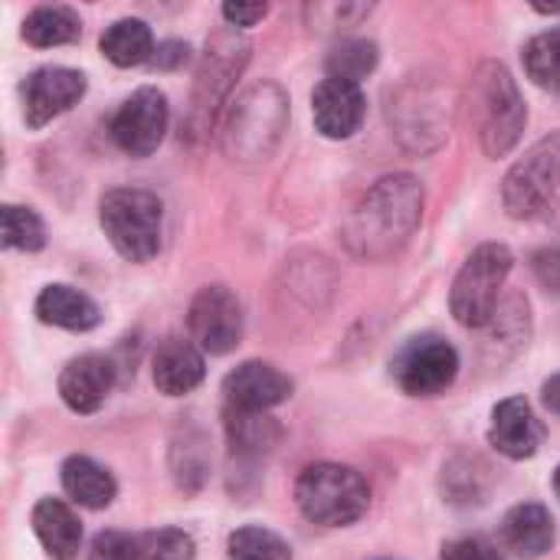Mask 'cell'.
I'll list each match as a JSON object with an SVG mask.
<instances>
[{
	"label": "cell",
	"instance_id": "obj_1",
	"mask_svg": "<svg viewBox=\"0 0 560 560\" xmlns=\"http://www.w3.org/2000/svg\"><path fill=\"white\" fill-rule=\"evenodd\" d=\"M423 220V184L410 174L381 177L348 213L341 240L361 262L397 256Z\"/></svg>",
	"mask_w": 560,
	"mask_h": 560
},
{
	"label": "cell",
	"instance_id": "obj_28",
	"mask_svg": "<svg viewBox=\"0 0 560 560\" xmlns=\"http://www.w3.org/2000/svg\"><path fill=\"white\" fill-rule=\"evenodd\" d=\"M0 230H3V246L20 249V253H39L46 246V226L43 220L16 203H7L0 210Z\"/></svg>",
	"mask_w": 560,
	"mask_h": 560
},
{
	"label": "cell",
	"instance_id": "obj_13",
	"mask_svg": "<svg viewBox=\"0 0 560 560\" xmlns=\"http://www.w3.org/2000/svg\"><path fill=\"white\" fill-rule=\"evenodd\" d=\"M223 397L230 410H256L269 413L272 407L285 404L292 397V377L282 374L276 364L266 361H246L223 381Z\"/></svg>",
	"mask_w": 560,
	"mask_h": 560
},
{
	"label": "cell",
	"instance_id": "obj_27",
	"mask_svg": "<svg viewBox=\"0 0 560 560\" xmlns=\"http://www.w3.org/2000/svg\"><path fill=\"white\" fill-rule=\"evenodd\" d=\"M522 62H525V72L535 85L541 89H560V26L558 30H548V33H538L535 39H528L525 52H522Z\"/></svg>",
	"mask_w": 560,
	"mask_h": 560
},
{
	"label": "cell",
	"instance_id": "obj_20",
	"mask_svg": "<svg viewBox=\"0 0 560 560\" xmlns=\"http://www.w3.org/2000/svg\"><path fill=\"white\" fill-rule=\"evenodd\" d=\"M33 532L52 560H75L82 548V525L75 512L59 499H43L33 509Z\"/></svg>",
	"mask_w": 560,
	"mask_h": 560
},
{
	"label": "cell",
	"instance_id": "obj_38",
	"mask_svg": "<svg viewBox=\"0 0 560 560\" xmlns=\"http://www.w3.org/2000/svg\"><path fill=\"white\" fill-rule=\"evenodd\" d=\"M555 492H558V499H560V466L555 469Z\"/></svg>",
	"mask_w": 560,
	"mask_h": 560
},
{
	"label": "cell",
	"instance_id": "obj_33",
	"mask_svg": "<svg viewBox=\"0 0 560 560\" xmlns=\"http://www.w3.org/2000/svg\"><path fill=\"white\" fill-rule=\"evenodd\" d=\"M440 560H505L502 551L486 538H456L443 545Z\"/></svg>",
	"mask_w": 560,
	"mask_h": 560
},
{
	"label": "cell",
	"instance_id": "obj_4",
	"mask_svg": "<svg viewBox=\"0 0 560 560\" xmlns=\"http://www.w3.org/2000/svg\"><path fill=\"white\" fill-rule=\"evenodd\" d=\"M295 505L315 525L348 528L368 512L371 489L364 476L354 472L351 466L315 463V466H305L295 479Z\"/></svg>",
	"mask_w": 560,
	"mask_h": 560
},
{
	"label": "cell",
	"instance_id": "obj_17",
	"mask_svg": "<svg viewBox=\"0 0 560 560\" xmlns=\"http://www.w3.org/2000/svg\"><path fill=\"white\" fill-rule=\"evenodd\" d=\"M115 387V364L102 354L72 358L59 374V397L72 413H95Z\"/></svg>",
	"mask_w": 560,
	"mask_h": 560
},
{
	"label": "cell",
	"instance_id": "obj_14",
	"mask_svg": "<svg viewBox=\"0 0 560 560\" xmlns=\"http://www.w3.org/2000/svg\"><path fill=\"white\" fill-rule=\"evenodd\" d=\"M545 443V423L535 417L525 397H509L492 410L489 446L505 459H532Z\"/></svg>",
	"mask_w": 560,
	"mask_h": 560
},
{
	"label": "cell",
	"instance_id": "obj_36",
	"mask_svg": "<svg viewBox=\"0 0 560 560\" xmlns=\"http://www.w3.org/2000/svg\"><path fill=\"white\" fill-rule=\"evenodd\" d=\"M187 56H190V49H187V43H161L158 49H154V59H151V66L154 69H177V66H184L187 62Z\"/></svg>",
	"mask_w": 560,
	"mask_h": 560
},
{
	"label": "cell",
	"instance_id": "obj_26",
	"mask_svg": "<svg viewBox=\"0 0 560 560\" xmlns=\"http://www.w3.org/2000/svg\"><path fill=\"white\" fill-rule=\"evenodd\" d=\"M79 36H82V23H79L75 10H69V7H36L23 20V39L39 49L66 46V43H75Z\"/></svg>",
	"mask_w": 560,
	"mask_h": 560
},
{
	"label": "cell",
	"instance_id": "obj_10",
	"mask_svg": "<svg viewBox=\"0 0 560 560\" xmlns=\"http://www.w3.org/2000/svg\"><path fill=\"white\" fill-rule=\"evenodd\" d=\"M190 338L207 354H230L243 338V305L226 285H203L187 312Z\"/></svg>",
	"mask_w": 560,
	"mask_h": 560
},
{
	"label": "cell",
	"instance_id": "obj_21",
	"mask_svg": "<svg viewBox=\"0 0 560 560\" xmlns=\"http://www.w3.org/2000/svg\"><path fill=\"white\" fill-rule=\"evenodd\" d=\"M36 315L43 325L66 331H92L102 322L98 305L72 285H46L36 299Z\"/></svg>",
	"mask_w": 560,
	"mask_h": 560
},
{
	"label": "cell",
	"instance_id": "obj_7",
	"mask_svg": "<svg viewBox=\"0 0 560 560\" xmlns=\"http://www.w3.org/2000/svg\"><path fill=\"white\" fill-rule=\"evenodd\" d=\"M512 266H515L512 249L502 243H486L466 259L450 292V312L463 328H486L495 318L499 292Z\"/></svg>",
	"mask_w": 560,
	"mask_h": 560
},
{
	"label": "cell",
	"instance_id": "obj_23",
	"mask_svg": "<svg viewBox=\"0 0 560 560\" xmlns=\"http://www.w3.org/2000/svg\"><path fill=\"white\" fill-rule=\"evenodd\" d=\"M98 46H102V56H105L112 66H118V69L144 66V62L154 59V49H158V46H154L151 26H148L144 20H138V16L115 20V23L102 33Z\"/></svg>",
	"mask_w": 560,
	"mask_h": 560
},
{
	"label": "cell",
	"instance_id": "obj_2",
	"mask_svg": "<svg viewBox=\"0 0 560 560\" xmlns=\"http://www.w3.org/2000/svg\"><path fill=\"white\" fill-rule=\"evenodd\" d=\"M469 121H472V131L489 158H505L518 144V138L528 125L525 98H522L512 72L495 59L482 62L472 75Z\"/></svg>",
	"mask_w": 560,
	"mask_h": 560
},
{
	"label": "cell",
	"instance_id": "obj_30",
	"mask_svg": "<svg viewBox=\"0 0 560 560\" xmlns=\"http://www.w3.org/2000/svg\"><path fill=\"white\" fill-rule=\"evenodd\" d=\"M377 69V46L371 39H345L328 52V75L345 82H361Z\"/></svg>",
	"mask_w": 560,
	"mask_h": 560
},
{
	"label": "cell",
	"instance_id": "obj_29",
	"mask_svg": "<svg viewBox=\"0 0 560 560\" xmlns=\"http://www.w3.org/2000/svg\"><path fill=\"white\" fill-rule=\"evenodd\" d=\"M230 558L233 560H292V548L269 528L246 525L236 528L226 541Z\"/></svg>",
	"mask_w": 560,
	"mask_h": 560
},
{
	"label": "cell",
	"instance_id": "obj_25",
	"mask_svg": "<svg viewBox=\"0 0 560 560\" xmlns=\"http://www.w3.org/2000/svg\"><path fill=\"white\" fill-rule=\"evenodd\" d=\"M492 469L479 459V456H456L446 469H443V489L450 495L453 505H482L489 489H492Z\"/></svg>",
	"mask_w": 560,
	"mask_h": 560
},
{
	"label": "cell",
	"instance_id": "obj_9",
	"mask_svg": "<svg viewBox=\"0 0 560 560\" xmlns=\"http://www.w3.org/2000/svg\"><path fill=\"white\" fill-rule=\"evenodd\" d=\"M390 374L397 381V387L410 397H436L443 394L456 374H459V354L450 341L423 335V338H410L404 345V351L394 358Z\"/></svg>",
	"mask_w": 560,
	"mask_h": 560
},
{
	"label": "cell",
	"instance_id": "obj_32",
	"mask_svg": "<svg viewBox=\"0 0 560 560\" xmlns=\"http://www.w3.org/2000/svg\"><path fill=\"white\" fill-rule=\"evenodd\" d=\"M89 560H148L141 535H125V532H102L92 541Z\"/></svg>",
	"mask_w": 560,
	"mask_h": 560
},
{
	"label": "cell",
	"instance_id": "obj_6",
	"mask_svg": "<svg viewBox=\"0 0 560 560\" xmlns=\"http://www.w3.org/2000/svg\"><path fill=\"white\" fill-rule=\"evenodd\" d=\"M502 203L515 220H560V131L541 138L509 171Z\"/></svg>",
	"mask_w": 560,
	"mask_h": 560
},
{
	"label": "cell",
	"instance_id": "obj_22",
	"mask_svg": "<svg viewBox=\"0 0 560 560\" xmlns=\"http://www.w3.org/2000/svg\"><path fill=\"white\" fill-rule=\"evenodd\" d=\"M62 489L75 505L92 509V512L108 509L115 502V492H118L112 472L89 456H69L62 463Z\"/></svg>",
	"mask_w": 560,
	"mask_h": 560
},
{
	"label": "cell",
	"instance_id": "obj_5",
	"mask_svg": "<svg viewBox=\"0 0 560 560\" xmlns=\"http://www.w3.org/2000/svg\"><path fill=\"white\" fill-rule=\"evenodd\" d=\"M98 223L115 246V253L128 262H148L161 249L164 207L151 190L118 187L108 190L98 203Z\"/></svg>",
	"mask_w": 560,
	"mask_h": 560
},
{
	"label": "cell",
	"instance_id": "obj_19",
	"mask_svg": "<svg viewBox=\"0 0 560 560\" xmlns=\"http://www.w3.org/2000/svg\"><path fill=\"white\" fill-rule=\"evenodd\" d=\"M207 368H203V351L184 338H167L151 364V377L154 387L164 397H184L190 394L200 381H203Z\"/></svg>",
	"mask_w": 560,
	"mask_h": 560
},
{
	"label": "cell",
	"instance_id": "obj_15",
	"mask_svg": "<svg viewBox=\"0 0 560 560\" xmlns=\"http://www.w3.org/2000/svg\"><path fill=\"white\" fill-rule=\"evenodd\" d=\"M249 59V43L233 39V36H220L203 59V69L197 75V95H194V118L210 121L217 105L223 102L230 82L240 75V69Z\"/></svg>",
	"mask_w": 560,
	"mask_h": 560
},
{
	"label": "cell",
	"instance_id": "obj_16",
	"mask_svg": "<svg viewBox=\"0 0 560 560\" xmlns=\"http://www.w3.org/2000/svg\"><path fill=\"white\" fill-rule=\"evenodd\" d=\"M312 115H315V128L325 138L345 141L351 138L361 121H364V92L358 82H345V79H322L312 92Z\"/></svg>",
	"mask_w": 560,
	"mask_h": 560
},
{
	"label": "cell",
	"instance_id": "obj_12",
	"mask_svg": "<svg viewBox=\"0 0 560 560\" xmlns=\"http://www.w3.org/2000/svg\"><path fill=\"white\" fill-rule=\"evenodd\" d=\"M85 95V75L66 66H43L23 82V121L30 128H43Z\"/></svg>",
	"mask_w": 560,
	"mask_h": 560
},
{
	"label": "cell",
	"instance_id": "obj_8",
	"mask_svg": "<svg viewBox=\"0 0 560 560\" xmlns=\"http://www.w3.org/2000/svg\"><path fill=\"white\" fill-rule=\"evenodd\" d=\"M387 115L397 138L420 154L436 151L450 135V102L440 89L423 85L420 79H410L397 92H390Z\"/></svg>",
	"mask_w": 560,
	"mask_h": 560
},
{
	"label": "cell",
	"instance_id": "obj_11",
	"mask_svg": "<svg viewBox=\"0 0 560 560\" xmlns=\"http://www.w3.org/2000/svg\"><path fill=\"white\" fill-rule=\"evenodd\" d=\"M167 95L154 85H141L131 98L121 102V108L112 118V138L115 144L131 158H148L158 151V144L167 135Z\"/></svg>",
	"mask_w": 560,
	"mask_h": 560
},
{
	"label": "cell",
	"instance_id": "obj_31",
	"mask_svg": "<svg viewBox=\"0 0 560 560\" xmlns=\"http://www.w3.org/2000/svg\"><path fill=\"white\" fill-rule=\"evenodd\" d=\"M141 545H144V558L148 560H194V555H197L194 538L180 528L144 532Z\"/></svg>",
	"mask_w": 560,
	"mask_h": 560
},
{
	"label": "cell",
	"instance_id": "obj_18",
	"mask_svg": "<svg viewBox=\"0 0 560 560\" xmlns=\"http://www.w3.org/2000/svg\"><path fill=\"white\" fill-rule=\"evenodd\" d=\"M555 545V518L538 502H522L502 518V548L522 560L545 558Z\"/></svg>",
	"mask_w": 560,
	"mask_h": 560
},
{
	"label": "cell",
	"instance_id": "obj_3",
	"mask_svg": "<svg viewBox=\"0 0 560 560\" xmlns=\"http://www.w3.org/2000/svg\"><path fill=\"white\" fill-rule=\"evenodd\" d=\"M285 125L289 95L276 82H259L233 102L223 128V151L240 164H259L276 151Z\"/></svg>",
	"mask_w": 560,
	"mask_h": 560
},
{
	"label": "cell",
	"instance_id": "obj_24",
	"mask_svg": "<svg viewBox=\"0 0 560 560\" xmlns=\"http://www.w3.org/2000/svg\"><path fill=\"white\" fill-rule=\"evenodd\" d=\"M223 427H226V440H230L233 453H240V456L272 453L276 443L282 440V427L269 413H256V410H230L226 407Z\"/></svg>",
	"mask_w": 560,
	"mask_h": 560
},
{
	"label": "cell",
	"instance_id": "obj_35",
	"mask_svg": "<svg viewBox=\"0 0 560 560\" xmlns=\"http://www.w3.org/2000/svg\"><path fill=\"white\" fill-rule=\"evenodd\" d=\"M266 13H269L266 3H223V20L230 26H240V30L256 26Z\"/></svg>",
	"mask_w": 560,
	"mask_h": 560
},
{
	"label": "cell",
	"instance_id": "obj_34",
	"mask_svg": "<svg viewBox=\"0 0 560 560\" xmlns=\"http://www.w3.org/2000/svg\"><path fill=\"white\" fill-rule=\"evenodd\" d=\"M532 269L538 276V282L551 292L560 295V246H545L532 256Z\"/></svg>",
	"mask_w": 560,
	"mask_h": 560
},
{
	"label": "cell",
	"instance_id": "obj_37",
	"mask_svg": "<svg viewBox=\"0 0 560 560\" xmlns=\"http://www.w3.org/2000/svg\"><path fill=\"white\" fill-rule=\"evenodd\" d=\"M541 400H545V407H548L551 413H558L560 417V374H555V377L541 387Z\"/></svg>",
	"mask_w": 560,
	"mask_h": 560
}]
</instances>
